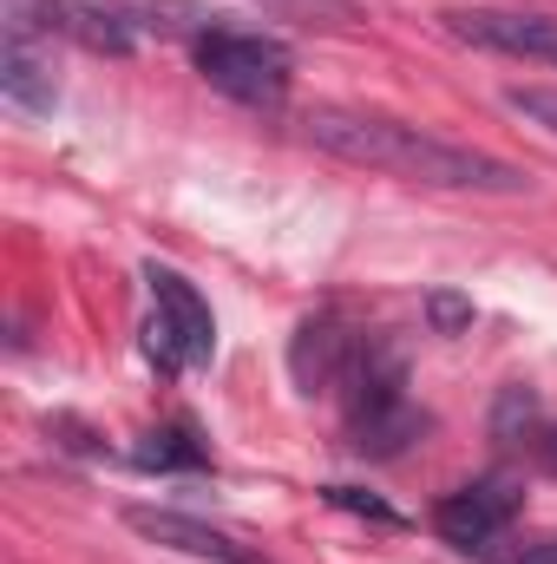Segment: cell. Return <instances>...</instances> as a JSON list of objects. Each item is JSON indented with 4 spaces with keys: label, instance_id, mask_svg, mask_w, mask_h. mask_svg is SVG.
Wrapping results in <instances>:
<instances>
[{
    "label": "cell",
    "instance_id": "6da1fadb",
    "mask_svg": "<svg viewBox=\"0 0 557 564\" xmlns=\"http://www.w3.org/2000/svg\"><path fill=\"white\" fill-rule=\"evenodd\" d=\"M302 126H308V139L321 144L328 158L361 164V171H387L401 184L485 191V197H518L525 191V171L518 164H505L492 151H472V144H452V139H439V132H419L407 119L368 112V106H315Z\"/></svg>",
    "mask_w": 557,
    "mask_h": 564
},
{
    "label": "cell",
    "instance_id": "7a4b0ae2",
    "mask_svg": "<svg viewBox=\"0 0 557 564\" xmlns=\"http://www.w3.org/2000/svg\"><path fill=\"white\" fill-rule=\"evenodd\" d=\"M335 401L348 408V446L368 453V459H394V453H407L419 433H426V414L407 401L401 355L381 348L374 335H368V348H361V361H354V375L341 381Z\"/></svg>",
    "mask_w": 557,
    "mask_h": 564
},
{
    "label": "cell",
    "instance_id": "3957f363",
    "mask_svg": "<svg viewBox=\"0 0 557 564\" xmlns=\"http://www.w3.org/2000/svg\"><path fill=\"white\" fill-rule=\"evenodd\" d=\"M197 73L237 99V106H282L288 99V79H295V59L288 46L270 33H243V26H204L197 33Z\"/></svg>",
    "mask_w": 557,
    "mask_h": 564
},
{
    "label": "cell",
    "instance_id": "277c9868",
    "mask_svg": "<svg viewBox=\"0 0 557 564\" xmlns=\"http://www.w3.org/2000/svg\"><path fill=\"white\" fill-rule=\"evenodd\" d=\"M144 282H151L144 355H151L164 375H184V368L210 361V355H217V315H210V302L197 295V282L177 276V270H164V263H151Z\"/></svg>",
    "mask_w": 557,
    "mask_h": 564
},
{
    "label": "cell",
    "instance_id": "5b68a950",
    "mask_svg": "<svg viewBox=\"0 0 557 564\" xmlns=\"http://www.w3.org/2000/svg\"><path fill=\"white\" fill-rule=\"evenodd\" d=\"M439 26L479 53H505L525 66H557V20L551 13H525V7H446Z\"/></svg>",
    "mask_w": 557,
    "mask_h": 564
},
{
    "label": "cell",
    "instance_id": "8992f818",
    "mask_svg": "<svg viewBox=\"0 0 557 564\" xmlns=\"http://www.w3.org/2000/svg\"><path fill=\"white\" fill-rule=\"evenodd\" d=\"M518 506H525V492H518L512 479H472V486H459V492L439 499L433 525H439V539L459 545V552H492V545L505 539V525L518 519Z\"/></svg>",
    "mask_w": 557,
    "mask_h": 564
},
{
    "label": "cell",
    "instance_id": "52a82bcc",
    "mask_svg": "<svg viewBox=\"0 0 557 564\" xmlns=\"http://www.w3.org/2000/svg\"><path fill=\"white\" fill-rule=\"evenodd\" d=\"M361 348H368V335L348 328L341 315H308V322L295 328V341H288V375H295L308 394H341V381L354 375Z\"/></svg>",
    "mask_w": 557,
    "mask_h": 564
},
{
    "label": "cell",
    "instance_id": "ba28073f",
    "mask_svg": "<svg viewBox=\"0 0 557 564\" xmlns=\"http://www.w3.org/2000/svg\"><path fill=\"white\" fill-rule=\"evenodd\" d=\"M125 525L151 539V545H171V552H190V558H210V564H263L256 552H243L230 532H217V525H197V519H184V512H157V506H132L125 512Z\"/></svg>",
    "mask_w": 557,
    "mask_h": 564
},
{
    "label": "cell",
    "instance_id": "9c48e42d",
    "mask_svg": "<svg viewBox=\"0 0 557 564\" xmlns=\"http://www.w3.org/2000/svg\"><path fill=\"white\" fill-rule=\"evenodd\" d=\"M0 93L20 106V112H53V73H46V59L26 46V33H7V46H0Z\"/></svg>",
    "mask_w": 557,
    "mask_h": 564
},
{
    "label": "cell",
    "instance_id": "30bf717a",
    "mask_svg": "<svg viewBox=\"0 0 557 564\" xmlns=\"http://www.w3.org/2000/svg\"><path fill=\"white\" fill-rule=\"evenodd\" d=\"M139 466H151V473H177V466H210V446L197 440V426L171 421V426H151L139 440V453H132Z\"/></svg>",
    "mask_w": 557,
    "mask_h": 564
},
{
    "label": "cell",
    "instance_id": "8fae6325",
    "mask_svg": "<svg viewBox=\"0 0 557 564\" xmlns=\"http://www.w3.org/2000/svg\"><path fill=\"white\" fill-rule=\"evenodd\" d=\"M538 426H545V414H538V401L525 388H505L499 394V408H492V440L499 446H532Z\"/></svg>",
    "mask_w": 557,
    "mask_h": 564
},
{
    "label": "cell",
    "instance_id": "7c38bea8",
    "mask_svg": "<svg viewBox=\"0 0 557 564\" xmlns=\"http://www.w3.org/2000/svg\"><path fill=\"white\" fill-rule=\"evenodd\" d=\"M505 106H512L525 126H538V132H551L557 139V86H512Z\"/></svg>",
    "mask_w": 557,
    "mask_h": 564
},
{
    "label": "cell",
    "instance_id": "4fadbf2b",
    "mask_svg": "<svg viewBox=\"0 0 557 564\" xmlns=\"http://www.w3.org/2000/svg\"><path fill=\"white\" fill-rule=\"evenodd\" d=\"M426 322H433V335H459V328H472V295H459V289H433V295H426Z\"/></svg>",
    "mask_w": 557,
    "mask_h": 564
},
{
    "label": "cell",
    "instance_id": "5bb4252c",
    "mask_svg": "<svg viewBox=\"0 0 557 564\" xmlns=\"http://www.w3.org/2000/svg\"><path fill=\"white\" fill-rule=\"evenodd\" d=\"M263 7H276V13H302V20H328V26H348L361 7L354 0H263Z\"/></svg>",
    "mask_w": 557,
    "mask_h": 564
},
{
    "label": "cell",
    "instance_id": "9a60e30c",
    "mask_svg": "<svg viewBox=\"0 0 557 564\" xmlns=\"http://www.w3.org/2000/svg\"><path fill=\"white\" fill-rule=\"evenodd\" d=\"M328 506L361 512V519H374V525H401V512H394V506H381V499H368V492H354V486H328Z\"/></svg>",
    "mask_w": 557,
    "mask_h": 564
},
{
    "label": "cell",
    "instance_id": "2e32d148",
    "mask_svg": "<svg viewBox=\"0 0 557 564\" xmlns=\"http://www.w3.org/2000/svg\"><path fill=\"white\" fill-rule=\"evenodd\" d=\"M525 453H532V459H538V466H545V473H557V421H545V426H538V433H532V446H525Z\"/></svg>",
    "mask_w": 557,
    "mask_h": 564
}]
</instances>
